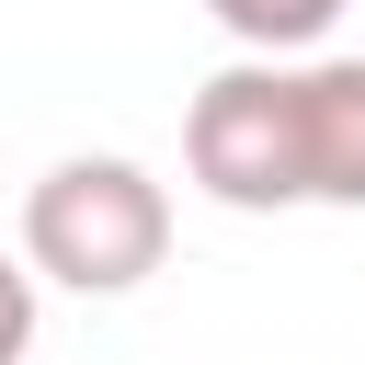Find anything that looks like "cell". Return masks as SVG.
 Segmentation results:
<instances>
[{
  "label": "cell",
  "mask_w": 365,
  "mask_h": 365,
  "mask_svg": "<svg viewBox=\"0 0 365 365\" xmlns=\"http://www.w3.org/2000/svg\"><path fill=\"white\" fill-rule=\"evenodd\" d=\"M11 262L34 285H68V297H137L171 262V182L125 148H68L23 194V251Z\"/></svg>",
  "instance_id": "cell-2"
},
{
  "label": "cell",
  "mask_w": 365,
  "mask_h": 365,
  "mask_svg": "<svg viewBox=\"0 0 365 365\" xmlns=\"http://www.w3.org/2000/svg\"><path fill=\"white\" fill-rule=\"evenodd\" d=\"M251 57H319V34L342 23V0H205Z\"/></svg>",
  "instance_id": "cell-3"
},
{
  "label": "cell",
  "mask_w": 365,
  "mask_h": 365,
  "mask_svg": "<svg viewBox=\"0 0 365 365\" xmlns=\"http://www.w3.org/2000/svg\"><path fill=\"white\" fill-rule=\"evenodd\" d=\"M182 182L228 217H365V57H240L182 103Z\"/></svg>",
  "instance_id": "cell-1"
},
{
  "label": "cell",
  "mask_w": 365,
  "mask_h": 365,
  "mask_svg": "<svg viewBox=\"0 0 365 365\" xmlns=\"http://www.w3.org/2000/svg\"><path fill=\"white\" fill-rule=\"evenodd\" d=\"M34 354V274L0 251V365H23Z\"/></svg>",
  "instance_id": "cell-4"
}]
</instances>
